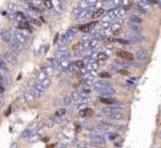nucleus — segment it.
I'll return each instance as SVG.
<instances>
[{
  "instance_id": "nucleus-1",
  "label": "nucleus",
  "mask_w": 161,
  "mask_h": 148,
  "mask_svg": "<svg viewBox=\"0 0 161 148\" xmlns=\"http://www.w3.org/2000/svg\"><path fill=\"white\" fill-rule=\"evenodd\" d=\"M93 10H94L93 5L89 6V8H87V9H83V10H81L77 14V20L78 21H82V20H87V18H89L91 17V14L93 12Z\"/></svg>"
},
{
  "instance_id": "nucleus-2",
  "label": "nucleus",
  "mask_w": 161,
  "mask_h": 148,
  "mask_svg": "<svg viewBox=\"0 0 161 148\" xmlns=\"http://www.w3.org/2000/svg\"><path fill=\"white\" fill-rule=\"evenodd\" d=\"M126 41L129 43H134V45H138V43H141L144 42V37H141L139 34H128L126 35Z\"/></svg>"
},
{
  "instance_id": "nucleus-3",
  "label": "nucleus",
  "mask_w": 161,
  "mask_h": 148,
  "mask_svg": "<svg viewBox=\"0 0 161 148\" xmlns=\"http://www.w3.org/2000/svg\"><path fill=\"white\" fill-rule=\"evenodd\" d=\"M12 37H14V40L17 41V42L21 43V45H22V43H26L27 40H29V38H27V36H26L22 31H15V32L12 34Z\"/></svg>"
},
{
  "instance_id": "nucleus-4",
  "label": "nucleus",
  "mask_w": 161,
  "mask_h": 148,
  "mask_svg": "<svg viewBox=\"0 0 161 148\" xmlns=\"http://www.w3.org/2000/svg\"><path fill=\"white\" fill-rule=\"evenodd\" d=\"M91 142L95 146H104L105 145V138L103 135H92Z\"/></svg>"
},
{
  "instance_id": "nucleus-5",
  "label": "nucleus",
  "mask_w": 161,
  "mask_h": 148,
  "mask_svg": "<svg viewBox=\"0 0 161 148\" xmlns=\"http://www.w3.org/2000/svg\"><path fill=\"white\" fill-rule=\"evenodd\" d=\"M98 92L102 96H112V95L115 94V89H114L113 86L108 85V86H104V88H102V89H99Z\"/></svg>"
},
{
  "instance_id": "nucleus-6",
  "label": "nucleus",
  "mask_w": 161,
  "mask_h": 148,
  "mask_svg": "<svg viewBox=\"0 0 161 148\" xmlns=\"http://www.w3.org/2000/svg\"><path fill=\"white\" fill-rule=\"evenodd\" d=\"M30 90L32 91V94L35 95V98H40V96L44 94V91H45V88H44L42 85H41L40 83H37V84H35L34 86L31 88Z\"/></svg>"
},
{
  "instance_id": "nucleus-7",
  "label": "nucleus",
  "mask_w": 161,
  "mask_h": 148,
  "mask_svg": "<svg viewBox=\"0 0 161 148\" xmlns=\"http://www.w3.org/2000/svg\"><path fill=\"white\" fill-rule=\"evenodd\" d=\"M0 37H1V40L4 41L5 43H9L10 41L12 40V35H11V32L6 30V29H3L1 31H0Z\"/></svg>"
},
{
  "instance_id": "nucleus-8",
  "label": "nucleus",
  "mask_w": 161,
  "mask_h": 148,
  "mask_svg": "<svg viewBox=\"0 0 161 148\" xmlns=\"http://www.w3.org/2000/svg\"><path fill=\"white\" fill-rule=\"evenodd\" d=\"M9 46H10V49H11L12 53H19V52H21V48H22L21 43H19L17 41H15L14 38L10 41V42H9Z\"/></svg>"
},
{
  "instance_id": "nucleus-9",
  "label": "nucleus",
  "mask_w": 161,
  "mask_h": 148,
  "mask_svg": "<svg viewBox=\"0 0 161 148\" xmlns=\"http://www.w3.org/2000/svg\"><path fill=\"white\" fill-rule=\"evenodd\" d=\"M117 56L119 58L124 59V61H133V59H134V56H133L130 52H126V51H118Z\"/></svg>"
},
{
  "instance_id": "nucleus-10",
  "label": "nucleus",
  "mask_w": 161,
  "mask_h": 148,
  "mask_svg": "<svg viewBox=\"0 0 161 148\" xmlns=\"http://www.w3.org/2000/svg\"><path fill=\"white\" fill-rule=\"evenodd\" d=\"M108 30H109V32L110 34H117V32H119L122 30V24L119 21H113L112 24H110V26L108 27Z\"/></svg>"
},
{
  "instance_id": "nucleus-11",
  "label": "nucleus",
  "mask_w": 161,
  "mask_h": 148,
  "mask_svg": "<svg viewBox=\"0 0 161 148\" xmlns=\"http://www.w3.org/2000/svg\"><path fill=\"white\" fill-rule=\"evenodd\" d=\"M84 69L88 73H91L92 75H93V74L95 73V71L97 69H98V63H97L95 61H93V62H89L88 64H87V66H84Z\"/></svg>"
},
{
  "instance_id": "nucleus-12",
  "label": "nucleus",
  "mask_w": 161,
  "mask_h": 148,
  "mask_svg": "<svg viewBox=\"0 0 161 148\" xmlns=\"http://www.w3.org/2000/svg\"><path fill=\"white\" fill-rule=\"evenodd\" d=\"M70 56H71V53L68 52L67 49H58L56 52V58L59 59V61H61V59H68Z\"/></svg>"
},
{
  "instance_id": "nucleus-13",
  "label": "nucleus",
  "mask_w": 161,
  "mask_h": 148,
  "mask_svg": "<svg viewBox=\"0 0 161 148\" xmlns=\"http://www.w3.org/2000/svg\"><path fill=\"white\" fill-rule=\"evenodd\" d=\"M4 61H6L8 63H10V64H17V58H16V56H15V53H12V52H8L6 54H5V59Z\"/></svg>"
},
{
  "instance_id": "nucleus-14",
  "label": "nucleus",
  "mask_w": 161,
  "mask_h": 148,
  "mask_svg": "<svg viewBox=\"0 0 161 148\" xmlns=\"http://www.w3.org/2000/svg\"><path fill=\"white\" fill-rule=\"evenodd\" d=\"M71 62L68 59H61L59 61V66H58V71L61 72H68V68H70Z\"/></svg>"
},
{
  "instance_id": "nucleus-15",
  "label": "nucleus",
  "mask_w": 161,
  "mask_h": 148,
  "mask_svg": "<svg viewBox=\"0 0 161 148\" xmlns=\"http://www.w3.org/2000/svg\"><path fill=\"white\" fill-rule=\"evenodd\" d=\"M104 14H105V10H104V9H103V8H99V9H95V10H93V12L91 14V17L93 18V20H95V18L102 17Z\"/></svg>"
},
{
  "instance_id": "nucleus-16",
  "label": "nucleus",
  "mask_w": 161,
  "mask_h": 148,
  "mask_svg": "<svg viewBox=\"0 0 161 148\" xmlns=\"http://www.w3.org/2000/svg\"><path fill=\"white\" fill-rule=\"evenodd\" d=\"M105 116H108L109 119H112V120H123L124 119V115L120 112V111H113V112L107 114Z\"/></svg>"
},
{
  "instance_id": "nucleus-17",
  "label": "nucleus",
  "mask_w": 161,
  "mask_h": 148,
  "mask_svg": "<svg viewBox=\"0 0 161 148\" xmlns=\"http://www.w3.org/2000/svg\"><path fill=\"white\" fill-rule=\"evenodd\" d=\"M36 98H35V95L32 94V91L31 90H27V91H25V94H24V96L21 98V101H34Z\"/></svg>"
},
{
  "instance_id": "nucleus-18",
  "label": "nucleus",
  "mask_w": 161,
  "mask_h": 148,
  "mask_svg": "<svg viewBox=\"0 0 161 148\" xmlns=\"http://www.w3.org/2000/svg\"><path fill=\"white\" fill-rule=\"evenodd\" d=\"M35 132H36V128L35 127H29V128H26L25 131L21 133V137L22 138H30Z\"/></svg>"
},
{
  "instance_id": "nucleus-19",
  "label": "nucleus",
  "mask_w": 161,
  "mask_h": 148,
  "mask_svg": "<svg viewBox=\"0 0 161 148\" xmlns=\"http://www.w3.org/2000/svg\"><path fill=\"white\" fill-rule=\"evenodd\" d=\"M109 85V83L108 82H104V80H99V82H95V83H93V89H95L97 91H98L99 89H102V88H104V86H108Z\"/></svg>"
},
{
  "instance_id": "nucleus-20",
  "label": "nucleus",
  "mask_w": 161,
  "mask_h": 148,
  "mask_svg": "<svg viewBox=\"0 0 161 148\" xmlns=\"http://www.w3.org/2000/svg\"><path fill=\"white\" fill-rule=\"evenodd\" d=\"M95 25V22H88V24H84V25H81L78 27V30H81L82 32H88L89 30L93 29V26Z\"/></svg>"
},
{
  "instance_id": "nucleus-21",
  "label": "nucleus",
  "mask_w": 161,
  "mask_h": 148,
  "mask_svg": "<svg viewBox=\"0 0 161 148\" xmlns=\"http://www.w3.org/2000/svg\"><path fill=\"white\" fill-rule=\"evenodd\" d=\"M99 100L102 101V103H104V104H109V105H115V104H117L115 99H113L112 96H103V98H100Z\"/></svg>"
},
{
  "instance_id": "nucleus-22",
  "label": "nucleus",
  "mask_w": 161,
  "mask_h": 148,
  "mask_svg": "<svg viewBox=\"0 0 161 148\" xmlns=\"http://www.w3.org/2000/svg\"><path fill=\"white\" fill-rule=\"evenodd\" d=\"M79 115L82 117H88V116H91V115H93V110L88 109V108H84V109H82L79 111Z\"/></svg>"
},
{
  "instance_id": "nucleus-23",
  "label": "nucleus",
  "mask_w": 161,
  "mask_h": 148,
  "mask_svg": "<svg viewBox=\"0 0 161 148\" xmlns=\"http://www.w3.org/2000/svg\"><path fill=\"white\" fill-rule=\"evenodd\" d=\"M47 63H48V66L53 67L55 69H58L59 59H57V58H48V59H47Z\"/></svg>"
},
{
  "instance_id": "nucleus-24",
  "label": "nucleus",
  "mask_w": 161,
  "mask_h": 148,
  "mask_svg": "<svg viewBox=\"0 0 161 148\" xmlns=\"http://www.w3.org/2000/svg\"><path fill=\"white\" fill-rule=\"evenodd\" d=\"M135 57H136V59H139V61H145V59H148V53L141 49L135 54Z\"/></svg>"
},
{
  "instance_id": "nucleus-25",
  "label": "nucleus",
  "mask_w": 161,
  "mask_h": 148,
  "mask_svg": "<svg viewBox=\"0 0 161 148\" xmlns=\"http://www.w3.org/2000/svg\"><path fill=\"white\" fill-rule=\"evenodd\" d=\"M108 59V56L105 53H97V57H95V61L97 63H102V62H105Z\"/></svg>"
},
{
  "instance_id": "nucleus-26",
  "label": "nucleus",
  "mask_w": 161,
  "mask_h": 148,
  "mask_svg": "<svg viewBox=\"0 0 161 148\" xmlns=\"http://www.w3.org/2000/svg\"><path fill=\"white\" fill-rule=\"evenodd\" d=\"M129 29H130V32H133V34H140V27L136 24L129 22Z\"/></svg>"
},
{
  "instance_id": "nucleus-27",
  "label": "nucleus",
  "mask_w": 161,
  "mask_h": 148,
  "mask_svg": "<svg viewBox=\"0 0 161 148\" xmlns=\"http://www.w3.org/2000/svg\"><path fill=\"white\" fill-rule=\"evenodd\" d=\"M129 22H133V24H136V25H139V24H141L142 22V20H141V17L140 16H138V15H131L130 17H129Z\"/></svg>"
},
{
  "instance_id": "nucleus-28",
  "label": "nucleus",
  "mask_w": 161,
  "mask_h": 148,
  "mask_svg": "<svg viewBox=\"0 0 161 148\" xmlns=\"http://www.w3.org/2000/svg\"><path fill=\"white\" fill-rule=\"evenodd\" d=\"M40 84L42 85V86L45 88V89H46V88H48L50 85H51V79H50V78L47 77V78H46V79H44V80H41V82H40Z\"/></svg>"
},
{
  "instance_id": "nucleus-29",
  "label": "nucleus",
  "mask_w": 161,
  "mask_h": 148,
  "mask_svg": "<svg viewBox=\"0 0 161 148\" xmlns=\"http://www.w3.org/2000/svg\"><path fill=\"white\" fill-rule=\"evenodd\" d=\"M42 71L47 74V75H51V74H53L55 73V68L53 67H51V66H47V67H45Z\"/></svg>"
},
{
  "instance_id": "nucleus-30",
  "label": "nucleus",
  "mask_w": 161,
  "mask_h": 148,
  "mask_svg": "<svg viewBox=\"0 0 161 148\" xmlns=\"http://www.w3.org/2000/svg\"><path fill=\"white\" fill-rule=\"evenodd\" d=\"M70 98L72 99V101H78V99L81 98V92H79V91H75V92H72V94L70 95Z\"/></svg>"
},
{
  "instance_id": "nucleus-31",
  "label": "nucleus",
  "mask_w": 161,
  "mask_h": 148,
  "mask_svg": "<svg viewBox=\"0 0 161 148\" xmlns=\"http://www.w3.org/2000/svg\"><path fill=\"white\" fill-rule=\"evenodd\" d=\"M42 3H44V5H45L46 9H52V6H53L52 0H42Z\"/></svg>"
},
{
  "instance_id": "nucleus-32",
  "label": "nucleus",
  "mask_w": 161,
  "mask_h": 148,
  "mask_svg": "<svg viewBox=\"0 0 161 148\" xmlns=\"http://www.w3.org/2000/svg\"><path fill=\"white\" fill-rule=\"evenodd\" d=\"M77 31H78L77 29H70V30L67 31V34H66V35L68 36V38H71V37H73V36H75V35L77 34Z\"/></svg>"
},
{
  "instance_id": "nucleus-33",
  "label": "nucleus",
  "mask_w": 161,
  "mask_h": 148,
  "mask_svg": "<svg viewBox=\"0 0 161 148\" xmlns=\"http://www.w3.org/2000/svg\"><path fill=\"white\" fill-rule=\"evenodd\" d=\"M0 69H3L4 72H8V66L3 58H0Z\"/></svg>"
},
{
  "instance_id": "nucleus-34",
  "label": "nucleus",
  "mask_w": 161,
  "mask_h": 148,
  "mask_svg": "<svg viewBox=\"0 0 161 148\" xmlns=\"http://www.w3.org/2000/svg\"><path fill=\"white\" fill-rule=\"evenodd\" d=\"M73 64H75V67L77 69H81V68L84 67V62L83 61H76V62H73Z\"/></svg>"
},
{
  "instance_id": "nucleus-35",
  "label": "nucleus",
  "mask_w": 161,
  "mask_h": 148,
  "mask_svg": "<svg viewBox=\"0 0 161 148\" xmlns=\"http://www.w3.org/2000/svg\"><path fill=\"white\" fill-rule=\"evenodd\" d=\"M118 137H119V135H118V133H115V132H109L108 133V138H109V140H112V141L117 140Z\"/></svg>"
},
{
  "instance_id": "nucleus-36",
  "label": "nucleus",
  "mask_w": 161,
  "mask_h": 148,
  "mask_svg": "<svg viewBox=\"0 0 161 148\" xmlns=\"http://www.w3.org/2000/svg\"><path fill=\"white\" fill-rule=\"evenodd\" d=\"M48 75H47V74H46L44 71H41L40 73H39V78H37V79H39V82H41V80H44V79H46V78H47Z\"/></svg>"
},
{
  "instance_id": "nucleus-37",
  "label": "nucleus",
  "mask_w": 161,
  "mask_h": 148,
  "mask_svg": "<svg viewBox=\"0 0 161 148\" xmlns=\"http://www.w3.org/2000/svg\"><path fill=\"white\" fill-rule=\"evenodd\" d=\"M39 140H40V135H37V133H34V135L29 138L30 142H36V141H39Z\"/></svg>"
},
{
  "instance_id": "nucleus-38",
  "label": "nucleus",
  "mask_w": 161,
  "mask_h": 148,
  "mask_svg": "<svg viewBox=\"0 0 161 148\" xmlns=\"http://www.w3.org/2000/svg\"><path fill=\"white\" fill-rule=\"evenodd\" d=\"M68 40H71V38H68V36L64 34V35L62 36V38H61V45H66V43L68 42Z\"/></svg>"
},
{
  "instance_id": "nucleus-39",
  "label": "nucleus",
  "mask_w": 161,
  "mask_h": 148,
  "mask_svg": "<svg viewBox=\"0 0 161 148\" xmlns=\"http://www.w3.org/2000/svg\"><path fill=\"white\" fill-rule=\"evenodd\" d=\"M64 114H66V110H64V109H58L56 111V116H63Z\"/></svg>"
},
{
  "instance_id": "nucleus-40",
  "label": "nucleus",
  "mask_w": 161,
  "mask_h": 148,
  "mask_svg": "<svg viewBox=\"0 0 161 148\" xmlns=\"http://www.w3.org/2000/svg\"><path fill=\"white\" fill-rule=\"evenodd\" d=\"M63 103L66 104V105H71L72 104V99L70 98V96H66V98L63 99Z\"/></svg>"
},
{
  "instance_id": "nucleus-41",
  "label": "nucleus",
  "mask_w": 161,
  "mask_h": 148,
  "mask_svg": "<svg viewBox=\"0 0 161 148\" xmlns=\"http://www.w3.org/2000/svg\"><path fill=\"white\" fill-rule=\"evenodd\" d=\"M17 6L15 5V4H9V11H16Z\"/></svg>"
},
{
  "instance_id": "nucleus-42",
  "label": "nucleus",
  "mask_w": 161,
  "mask_h": 148,
  "mask_svg": "<svg viewBox=\"0 0 161 148\" xmlns=\"http://www.w3.org/2000/svg\"><path fill=\"white\" fill-rule=\"evenodd\" d=\"M59 141L63 142V143H68V140H67V137L66 136H63V135H59Z\"/></svg>"
},
{
  "instance_id": "nucleus-43",
  "label": "nucleus",
  "mask_w": 161,
  "mask_h": 148,
  "mask_svg": "<svg viewBox=\"0 0 161 148\" xmlns=\"http://www.w3.org/2000/svg\"><path fill=\"white\" fill-rule=\"evenodd\" d=\"M115 42H119V43H123V45H129V42L126 40H122V38H115Z\"/></svg>"
},
{
  "instance_id": "nucleus-44",
  "label": "nucleus",
  "mask_w": 161,
  "mask_h": 148,
  "mask_svg": "<svg viewBox=\"0 0 161 148\" xmlns=\"http://www.w3.org/2000/svg\"><path fill=\"white\" fill-rule=\"evenodd\" d=\"M145 3L146 4H158L159 1L158 0H145Z\"/></svg>"
},
{
  "instance_id": "nucleus-45",
  "label": "nucleus",
  "mask_w": 161,
  "mask_h": 148,
  "mask_svg": "<svg viewBox=\"0 0 161 148\" xmlns=\"http://www.w3.org/2000/svg\"><path fill=\"white\" fill-rule=\"evenodd\" d=\"M100 77H102V78H109L110 74L109 73H102V74H100Z\"/></svg>"
},
{
  "instance_id": "nucleus-46",
  "label": "nucleus",
  "mask_w": 161,
  "mask_h": 148,
  "mask_svg": "<svg viewBox=\"0 0 161 148\" xmlns=\"http://www.w3.org/2000/svg\"><path fill=\"white\" fill-rule=\"evenodd\" d=\"M5 91V89H4V86L3 85H0V92H4Z\"/></svg>"
},
{
  "instance_id": "nucleus-47",
  "label": "nucleus",
  "mask_w": 161,
  "mask_h": 148,
  "mask_svg": "<svg viewBox=\"0 0 161 148\" xmlns=\"http://www.w3.org/2000/svg\"><path fill=\"white\" fill-rule=\"evenodd\" d=\"M10 111H11V108H9V110L6 111V115H9V114H10Z\"/></svg>"
},
{
  "instance_id": "nucleus-48",
  "label": "nucleus",
  "mask_w": 161,
  "mask_h": 148,
  "mask_svg": "<svg viewBox=\"0 0 161 148\" xmlns=\"http://www.w3.org/2000/svg\"><path fill=\"white\" fill-rule=\"evenodd\" d=\"M100 1H103V3H108L109 0H100Z\"/></svg>"
},
{
  "instance_id": "nucleus-49",
  "label": "nucleus",
  "mask_w": 161,
  "mask_h": 148,
  "mask_svg": "<svg viewBox=\"0 0 161 148\" xmlns=\"http://www.w3.org/2000/svg\"><path fill=\"white\" fill-rule=\"evenodd\" d=\"M0 82H3V75H1V74H0Z\"/></svg>"
}]
</instances>
